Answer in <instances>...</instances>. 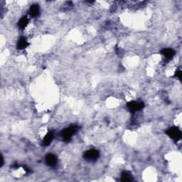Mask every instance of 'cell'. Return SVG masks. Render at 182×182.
<instances>
[{
  "label": "cell",
  "mask_w": 182,
  "mask_h": 182,
  "mask_svg": "<svg viewBox=\"0 0 182 182\" xmlns=\"http://www.w3.org/2000/svg\"><path fill=\"white\" fill-rule=\"evenodd\" d=\"M53 132H48L47 134L46 135V136L44 137L43 139V145L44 146H48L50 144H51L52 141H53Z\"/></svg>",
  "instance_id": "cell-7"
},
{
  "label": "cell",
  "mask_w": 182,
  "mask_h": 182,
  "mask_svg": "<svg viewBox=\"0 0 182 182\" xmlns=\"http://www.w3.org/2000/svg\"><path fill=\"white\" fill-rule=\"evenodd\" d=\"M121 181L123 182H129L133 181V177L132 174L128 171H124L121 174Z\"/></svg>",
  "instance_id": "cell-9"
},
{
  "label": "cell",
  "mask_w": 182,
  "mask_h": 182,
  "mask_svg": "<svg viewBox=\"0 0 182 182\" xmlns=\"http://www.w3.org/2000/svg\"><path fill=\"white\" fill-rule=\"evenodd\" d=\"M100 153L96 150H90L83 154V158L87 161H96L99 158Z\"/></svg>",
  "instance_id": "cell-4"
},
{
  "label": "cell",
  "mask_w": 182,
  "mask_h": 182,
  "mask_svg": "<svg viewBox=\"0 0 182 182\" xmlns=\"http://www.w3.org/2000/svg\"><path fill=\"white\" fill-rule=\"evenodd\" d=\"M29 45L28 41H27L26 38L24 37H21L18 41L17 43V48L19 50H22L26 48Z\"/></svg>",
  "instance_id": "cell-8"
},
{
  "label": "cell",
  "mask_w": 182,
  "mask_h": 182,
  "mask_svg": "<svg viewBox=\"0 0 182 182\" xmlns=\"http://www.w3.org/2000/svg\"><path fill=\"white\" fill-rule=\"evenodd\" d=\"M166 134L174 140L178 141L181 138V131L179 127H172L166 132Z\"/></svg>",
  "instance_id": "cell-2"
},
{
  "label": "cell",
  "mask_w": 182,
  "mask_h": 182,
  "mask_svg": "<svg viewBox=\"0 0 182 182\" xmlns=\"http://www.w3.org/2000/svg\"><path fill=\"white\" fill-rule=\"evenodd\" d=\"M29 24V19L28 17L24 16L22 17V18L20 19V20L19 21V28L22 29H24L26 28L27 26V25Z\"/></svg>",
  "instance_id": "cell-11"
},
{
  "label": "cell",
  "mask_w": 182,
  "mask_h": 182,
  "mask_svg": "<svg viewBox=\"0 0 182 182\" xmlns=\"http://www.w3.org/2000/svg\"><path fill=\"white\" fill-rule=\"evenodd\" d=\"M175 76H177V78L179 79V80H181V78H182V72H181V71H177L175 73Z\"/></svg>",
  "instance_id": "cell-12"
},
{
  "label": "cell",
  "mask_w": 182,
  "mask_h": 182,
  "mask_svg": "<svg viewBox=\"0 0 182 182\" xmlns=\"http://www.w3.org/2000/svg\"><path fill=\"white\" fill-rule=\"evenodd\" d=\"M1 161H2V164H1V166L3 165V163H4V159H3V156H2V159H1Z\"/></svg>",
  "instance_id": "cell-13"
},
{
  "label": "cell",
  "mask_w": 182,
  "mask_h": 182,
  "mask_svg": "<svg viewBox=\"0 0 182 182\" xmlns=\"http://www.w3.org/2000/svg\"><path fill=\"white\" fill-rule=\"evenodd\" d=\"M39 7L37 5H33L29 9V14L31 17H36L39 14Z\"/></svg>",
  "instance_id": "cell-10"
},
{
  "label": "cell",
  "mask_w": 182,
  "mask_h": 182,
  "mask_svg": "<svg viewBox=\"0 0 182 182\" xmlns=\"http://www.w3.org/2000/svg\"><path fill=\"white\" fill-rule=\"evenodd\" d=\"M162 53L163 54L164 56L167 59H171L175 55V51L172 48H164L162 51Z\"/></svg>",
  "instance_id": "cell-6"
},
{
  "label": "cell",
  "mask_w": 182,
  "mask_h": 182,
  "mask_svg": "<svg viewBox=\"0 0 182 182\" xmlns=\"http://www.w3.org/2000/svg\"><path fill=\"white\" fill-rule=\"evenodd\" d=\"M77 132L76 126H71L61 131V137L65 141H70L72 138L73 135Z\"/></svg>",
  "instance_id": "cell-1"
},
{
  "label": "cell",
  "mask_w": 182,
  "mask_h": 182,
  "mask_svg": "<svg viewBox=\"0 0 182 182\" xmlns=\"http://www.w3.org/2000/svg\"><path fill=\"white\" fill-rule=\"evenodd\" d=\"M127 107L129 109V111L132 112V113H135V112L142 110L143 108L144 107V105L143 102L130 101L127 102Z\"/></svg>",
  "instance_id": "cell-3"
},
{
  "label": "cell",
  "mask_w": 182,
  "mask_h": 182,
  "mask_svg": "<svg viewBox=\"0 0 182 182\" xmlns=\"http://www.w3.org/2000/svg\"><path fill=\"white\" fill-rule=\"evenodd\" d=\"M45 162L48 166L53 167V166H55L57 164L58 159L56 156L54 155V154H48L46 156Z\"/></svg>",
  "instance_id": "cell-5"
}]
</instances>
